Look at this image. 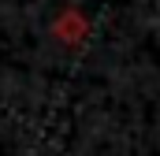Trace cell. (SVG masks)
Returning <instances> with one entry per match:
<instances>
[{"mask_svg": "<svg viewBox=\"0 0 160 156\" xmlns=\"http://www.w3.org/2000/svg\"><path fill=\"white\" fill-rule=\"evenodd\" d=\"M52 34L60 45H82L86 34H89V22H86V15H82L78 7H67L56 22H52Z\"/></svg>", "mask_w": 160, "mask_h": 156, "instance_id": "6da1fadb", "label": "cell"}]
</instances>
